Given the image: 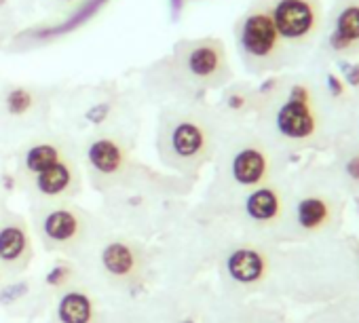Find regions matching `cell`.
Listing matches in <instances>:
<instances>
[{
	"mask_svg": "<svg viewBox=\"0 0 359 323\" xmlns=\"http://www.w3.org/2000/svg\"><path fill=\"white\" fill-rule=\"evenodd\" d=\"M66 156H68L66 146L60 139H55V137L36 139L24 148V152L20 156V172L30 180L36 174L49 170L51 165L60 163V160Z\"/></svg>",
	"mask_w": 359,
	"mask_h": 323,
	"instance_id": "cell-9",
	"label": "cell"
},
{
	"mask_svg": "<svg viewBox=\"0 0 359 323\" xmlns=\"http://www.w3.org/2000/svg\"><path fill=\"white\" fill-rule=\"evenodd\" d=\"M137 264H140L137 252L123 241H112L102 249V266L106 268L108 275L116 279H127L135 275Z\"/></svg>",
	"mask_w": 359,
	"mask_h": 323,
	"instance_id": "cell-14",
	"label": "cell"
},
{
	"mask_svg": "<svg viewBox=\"0 0 359 323\" xmlns=\"http://www.w3.org/2000/svg\"><path fill=\"white\" fill-rule=\"evenodd\" d=\"M239 53L252 68H269L281 55L283 41L273 24L269 9L256 7L243 15L237 28Z\"/></svg>",
	"mask_w": 359,
	"mask_h": 323,
	"instance_id": "cell-3",
	"label": "cell"
},
{
	"mask_svg": "<svg viewBox=\"0 0 359 323\" xmlns=\"http://www.w3.org/2000/svg\"><path fill=\"white\" fill-rule=\"evenodd\" d=\"M187 3H195V0H184V5H187Z\"/></svg>",
	"mask_w": 359,
	"mask_h": 323,
	"instance_id": "cell-27",
	"label": "cell"
},
{
	"mask_svg": "<svg viewBox=\"0 0 359 323\" xmlns=\"http://www.w3.org/2000/svg\"><path fill=\"white\" fill-rule=\"evenodd\" d=\"M269 13L283 43L306 41L319 22L313 0H275L269 7Z\"/></svg>",
	"mask_w": 359,
	"mask_h": 323,
	"instance_id": "cell-4",
	"label": "cell"
},
{
	"mask_svg": "<svg viewBox=\"0 0 359 323\" xmlns=\"http://www.w3.org/2000/svg\"><path fill=\"white\" fill-rule=\"evenodd\" d=\"M24 291H26V285H18V287H11V289H7L3 296H0V298H3V300H13V298L22 296Z\"/></svg>",
	"mask_w": 359,
	"mask_h": 323,
	"instance_id": "cell-24",
	"label": "cell"
},
{
	"mask_svg": "<svg viewBox=\"0 0 359 323\" xmlns=\"http://www.w3.org/2000/svg\"><path fill=\"white\" fill-rule=\"evenodd\" d=\"M330 220V203L323 197H304L296 205V222L302 231H319Z\"/></svg>",
	"mask_w": 359,
	"mask_h": 323,
	"instance_id": "cell-18",
	"label": "cell"
},
{
	"mask_svg": "<svg viewBox=\"0 0 359 323\" xmlns=\"http://www.w3.org/2000/svg\"><path fill=\"white\" fill-rule=\"evenodd\" d=\"M156 83L173 85L180 95H199L205 89L220 87L229 78L226 49L218 39H187L154 64Z\"/></svg>",
	"mask_w": 359,
	"mask_h": 323,
	"instance_id": "cell-1",
	"label": "cell"
},
{
	"mask_svg": "<svg viewBox=\"0 0 359 323\" xmlns=\"http://www.w3.org/2000/svg\"><path fill=\"white\" fill-rule=\"evenodd\" d=\"M210 150L212 129L195 104H187V108H173L163 116L161 152L171 165L197 170L210 156Z\"/></svg>",
	"mask_w": 359,
	"mask_h": 323,
	"instance_id": "cell-2",
	"label": "cell"
},
{
	"mask_svg": "<svg viewBox=\"0 0 359 323\" xmlns=\"http://www.w3.org/2000/svg\"><path fill=\"white\" fill-rule=\"evenodd\" d=\"M57 319L62 323H91L93 319V302L85 291L72 289L62 296L57 304Z\"/></svg>",
	"mask_w": 359,
	"mask_h": 323,
	"instance_id": "cell-17",
	"label": "cell"
},
{
	"mask_svg": "<svg viewBox=\"0 0 359 323\" xmlns=\"http://www.w3.org/2000/svg\"><path fill=\"white\" fill-rule=\"evenodd\" d=\"M311 104L313 99H296L287 95V99L275 112V129L281 137L302 142L315 135L317 114Z\"/></svg>",
	"mask_w": 359,
	"mask_h": 323,
	"instance_id": "cell-6",
	"label": "cell"
},
{
	"mask_svg": "<svg viewBox=\"0 0 359 323\" xmlns=\"http://www.w3.org/2000/svg\"><path fill=\"white\" fill-rule=\"evenodd\" d=\"M60 5H64V7H79V3H83V0H57Z\"/></svg>",
	"mask_w": 359,
	"mask_h": 323,
	"instance_id": "cell-25",
	"label": "cell"
},
{
	"mask_svg": "<svg viewBox=\"0 0 359 323\" xmlns=\"http://www.w3.org/2000/svg\"><path fill=\"white\" fill-rule=\"evenodd\" d=\"M85 158L89 172L97 180L108 182L125 174L129 163V150L125 142L114 135H97L89 139L85 148Z\"/></svg>",
	"mask_w": 359,
	"mask_h": 323,
	"instance_id": "cell-5",
	"label": "cell"
},
{
	"mask_svg": "<svg viewBox=\"0 0 359 323\" xmlns=\"http://www.w3.org/2000/svg\"><path fill=\"white\" fill-rule=\"evenodd\" d=\"M229 170H231V178L235 180V184L243 188L262 186L271 174L269 152L256 144H245L233 154Z\"/></svg>",
	"mask_w": 359,
	"mask_h": 323,
	"instance_id": "cell-7",
	"label": "cell"
},
{
	"mask_svg": "<svg viewBox=\"0 0 359 323\" xmlns=\"http://www.w3.org/2000/svg\"><path fill=\"white\" fill-rule=\"evenodd\" d=\"M83 228V214L74 207H53L43 216V235L57 245L79 241Z\"/></svg>",
	"mask_w": 359,
	"mask_h": 323,
	"instance_id": "cell-10",
	"label": "cell"
},
{
	"mask_svg": "<svg viewBox=\"0 0 359 323\" xmlns=\"http://www.w3.org/2000/svg\"><path fill=\"white\" fill-rule=\"evenodd\" d=\"M72 275H74V268H72L70 264H57V266H53V268L47 273L45 281H47V285H51V287H62V285H66V283L72 279Z\"/></svg>",
	"mask_w": 359,
	"mask_h": 323,
	"instance_id": "cell-19",
	"label": "cell"
},
{
	"mask_svg": "<svg viewBox=\"0 0 359 323\" xmlns=\"http://www.w3.org/2000/svg\"><path fill=\"white\" fill-rule=\"evenodd\" d=\"M30 252V237L28 228L20 220H9L0 226V262L5 264H20Z\"/></svg>",
	"mask_w": 359,
	"mask_h": 323,
	"instance_id": "cell-12",
	"label": "cell"
},
{
	"mask_svg": "<svg viewBox=\"0 0 359 323\" xmlns=\"http://www.w3.org/2000/svg\"><path fill=\"white\" fill-rule=\"evenodd\" d=\"M355 45H359V3L346 5L338 13L334 32L330 34L332 51L342 53V51L353 49Z\"/></svg>",
	"mask_w": 359,
	"mask_h": 323,
	"instance_id": "cell-15",
	"label": "cell"
},
{
	"mask_svg": "<svg viewBox=\"0 0 359 323\" xmlns=\"http://www.w3.org/2000/svg\"><path fill=\"white\" fill-rule=\"evenodd\" d=\"M344 172H346V176H348L351 180L359 182V154H355V156H351V158L346 160Z\"/></svg>",
	"mask_w": 359,
	"mask_h": 323,
	"instance_id": "cell-22",
	"label": "cell"
},
{
	"mask_svg": "<svg viewBox=\"0 0 359 323\" xmlns=\"http://www.w3.org/2000/svg\"><path fill=\"white\" fill-rule=\"evenodd\" d=\"M248 104H250V97H248L243 91H239V89H231V91H226V95H224V106H226L231 112H241V110L248 108Z\"/></svg>",
	"mask_w": 359,
	"mask_h": 323,
	"instance_id": "cell-20",
	"label": "cell"
},
{
	"mask_svg": "<svg viewBox=\"0 0 359 323\" xmlns=\"http://www.w3.org/2000/svg\"><path fill=\"white\" fill-rule=\"evenodd\" d=\"M269 270V262L262 252L256 247H239L229 254L226 258V273L233 281L241 285L258 283Z\"/></svg>",
	"mask_w": 359,
	"mask_h": 323,
	"instance_id": "cell-11",
	"label": "cell"
},
{
	"mask_svg": "<svg viewBox=\"0 0 359 323\" xmlns=\"http://www.w3.org/2000/svg\"><path fill=\"white\" fill-rule=\"evenodd\" d=\"M41 95L28 85H9L3 91V110L13 118H24L39 108Z\"/></svg>",
	"mask_w": 359,
	"mask_h": 323,
	"instance_id": "cell-16",
	"label": "cell"
},
{
	"mask_svg": "<svg viewBox=\"0 0 359 323\" xmlns=\"http://www.w3.org/2000/svg\"><path fill=\"white\" fill-rule=\"evenodd\" d=\"M344 76H346V83L351 87H359V64L344 66Z\"/></svg>",
	"mask_w": 359,
	"mask_h": 323,
	"instance_id": "cell-23",
	"label": "cell"
},
{
	"mask_svg": "<svg viewBox=\"0 0 359 323\" xmlns=\"http://www.w3.org/2000/svg\"><path fill=\"white\" fill-rule=\"evenodd\" d=\"M5 3H7V0H0V7H3V5H5Z\"/></svg>",
	"mask_w": 359,
	"mask_h": 323,
	"instance_id": "cell-26",
	"label": "cell"
},
{
	"mask_svg": "<svg viewBox=\"0 0 359 323\" xmlns=\"http://www.w3.org/2000/svg\"><path fill=\"white\" fill-rule=\"evenodd\" d=\"M281 195L273 186H256L245 197V214L258 224H273L281 216Z\"/></svg>",
	"mask_w": 359,
	"mask_h": 323,
	"instance_id": "cell-13",
	"label": "cell"
},
{
	"mask_svg": "<svg viewBox=\"0 0 359 323\" xmlns=\"http://www.w3.org/2000/svg\"><path fill=\"white\" fill-rule=\"evenodd\" d=\"M30 182H32V188L39 197L64 199L79 188L81 178H79V170L74 165V160L70 156H66L60 160V163H55L49 170L30 178Z\"/></svg>",
	"mask_w": 359,
	"mask_h": 323,
	"instance_id": "cell-8",
	"label": "cell"
},
{
	"mask_svg": "<svg viewBox=\"0 0 359 323\" xmlns=\"http://www.w3.org/2000/svg\"><path fill=\"white\" fill-rule=\"evenodd\" d=\"M325 83H327V89H330V93H332L334 97H340V95L344 93V83H342L336 74H327Z\"/></svg>",
	"mask_w": 359,
	"mask_h": 323,
	"instance_id": "cell-21",
	"label": "cell"
}]
</instances>
